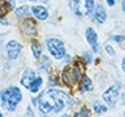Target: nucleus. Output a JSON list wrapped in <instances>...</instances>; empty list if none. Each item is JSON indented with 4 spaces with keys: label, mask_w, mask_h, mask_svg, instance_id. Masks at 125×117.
I'll list each match as a JSON object with an SVG mask.
<instances>
[{
    "label": "nucleus",
    "mask_w": 125,
    "mask_h": 117,
    "mask_svg": "<svg viewBox=\"0 0 125 117\" xmlns=\"http://www.w3.org/2000/svg\"><path fill=\"white\" fill-rule=\"evenodd\" d=\"M85 8H86L85 13H90L94 8V0H85Z\"/></svg>",
    "instance_id": "a211bd4d"
},
{
    "label": "nucleus",
    "mask_w": 125,
    "mask_h": 117,
    "mask_svg": "<svg viewBox=\"0 0 125 117\" xmlns=\"http://www.w3.org/2000/svg\"><path fill=\"white\" fill-rule=\"evenodd\" d=\"M41 85H42V78L39 77V78H34V81L30 83V86L27 88L30 90L31 92H38V90L39 87H41Z\"/></svg>",
    "instance_id": "4468645a"
},
{
    "label": "nucleus",
    "mask_w": 125,
    "mask_h": 117,
    "mask_svg": "<svg viewBox=\"0 0 125 117\" xmlns=\"http://www.w3.org/2000/svg\"><path fill=\"white\" fill-rule=\"evenodd\" d=\"M47 48H48L50 53L55 58H62L65 53V49H64V43H62L60 39H56V38H51L47 40Z\"/></svg>",
    "instance_id": "7ed1b4c3"
},
{
    "label": "nucleus",
    "mask_w": 125,
    "mask_h": 117,
    "mask_svg": "<svg viewBox=\"0 0 125 117\" xmlns=\"http://www.w3.org/2000/svg\"><path fill=\"white\" fill-rule=\"evenodd\" d=\"M31 10H33V13L34 16L37 17L38 20H46L47 18V16H48V12H47V9L44 7H39V5H34V7H31Z\"/></svg>",
    "instance_id": "1a4fd4ad"
},
{
    "label": "nucleus",
    "mask_w": 125,
    "mask_h": 117,
    "mask_svg": "<svg viewBox=\"0 0 125 117\" xmlns=\"http://www.w3.org/2000/svg\"><path fill=\"white\" fill-rule=\"evenodd\" d=\"M34 104L38 105L39 111L43 115L51 112H60L70 104V98L60 90H48L43 92L38 99H34Z\"/></svg>",
    "instance_id": "f257e3e1"
},
{
    "label": "nucleus",
    "mask_w": 125,
    "mask_h": 117,
    "mask_svg": "<svg viewBox=\"0 0 125 117\" xmlns=\"http://www.w3.org/2000/svg\"><path fill=\"white\" fill-rule=\"evenodd\" d=\"M22 30L26 34H34L35 33V25L31 20H25L22 22Z\"/></svg>",
    "instance_id": "9d476101"
},
{
    "label": "nucleus",
    "mask_w": 125,
    "mask_h": 117,
    "mask_svg": "<svg viewBox=\"0 0 125 117\" xmlns=\"http://www.w3.org/2000/svg\"><path fill=\"white\" fill-rule=\"evenodd\" d=\"M91 86H93V83H91V81H90L87 77H82V78H81V83H80V91H82V92L87 91L89 88H91Z\"/></svg>",
    "instance_id": "f8f14e48"
},
{
    "label": "nucleus",
    "mask_w": 125,
    "mask_h": 117,
    "mask_svg": "<svg viewBox=\"0 0 125 117\" xmlns=\"http://www.w3.org/2000/svg\"><path fill=\"white\" fill-rule=\"evenodd\" d=\"M107 3H108L109 7H113V5H115V0H107Z\"/></svg>",
    "instance_id": "b1692460"
},
{
    "label": "nucleus",
    "mask_w": 125,
    "mask_h": 117,
    "mask_svg": "<svg viewBox=\"0 0 125 117\" xmlns=\"http://www.w3.org/2000/svg\"><path fill=\"white\" fill-rule=\"evenodd\" d=\"M21 91L17 87H9L5 88L4 91H1L0 94V99H1V104L3 107L9 112H13L17 104L21 101Z\"/></svg>",
    "instance_id": "f03ea898"
},
{
    "label": "nucleus",
    "mask_w": 125,
    "mask_h": 117,
    "mask_svg": "<svg viewBox=\"0 0 125 117\" xmlns=\"http://www.w3.org/2000/svg\"><path fill=\"white\" fill-rule=\"evenodd\" d=\"M70 7H72V10L76 13V16H78V17L83 16V13L80 10V8H81V0H70Z\"/></svg>",
    "instance_id": "ddd939ff"
},
{
    "label": "nucleus",
    "mask_w": 125,
    "mask_h": 117,
    "mask_svg": "<svg viewBox=\"0 0 125 117\" xmlns=\"http://www.w3.org/2000/svg\"><path fill=\"white\" fill-rule=\"evenodd\" d=\"M111 39L112 40H116V42H123L125 39V37H123V35H112Z\"/></svg>",
    "instance_id": "412c9836"
},
{
    "label": "nucleus",
    "mask_w": 125,
    "mask_h": 117,
    "mask_svg": "<svg viewBox=\"0 0 125 117\" xmlns=\"http://www.w3.org/2000/svg\"><path fill=\"white\" fill-rule=\"evenodd\" d=\"M48 66H50V60H48V57L43 56V60L39 62V68H41L42 70H47V69H48Z\"/></svg>",
    "instance_id": "f3484780"
},
{
    "label": "nucleus",
    "mask_w": 125,
    "mask_h": 117,
    "mask_svg": "<svg viewBox=\"0 0 125 117\" xmlns=\"http://www.w3.org/2000/svg\"><path fill=\"white\" fill-rule=\"evenodd\" d=\"M0 117H1V113H0Z\"/></svg>",
    "instance_id": "a878e982"
},
{
    "label": "nucleus",
    "mask_w": 125,
    "mask_h": 117,
    "mask_svg": "<svg viewBox=\"0 0 125 117\" xmlns=\"http://www.w3.org/2000/svg\"><path fill=\"white\" fill-rule=\"evenodd\" d=\"M20 51H21V44L17 43L16 40H10L7 44V53H8V57H9L10 60H14V58L18 56Z\"/></svg>",
    "instance_id": "423d86ee"
},
{
    "label": "nucleus",
    "mask_w": 125,
    "mask_h": 117,
    "mask_svg": "<svg viewBox=\"0 0 125 117\" xmlns=\"http://www.w3.org/2000/svg\"><path fill=\"white\" fill-rule=\"evenodd\" d=\"M31 1H41V3L43 1V3H46V1H47V0H31Z\"/></svg>",
    "instance_id": "393cba45"
},
{
    "label": "nucleus",
    "mask_w": 125,
    "mask_h": 117,
    "mask_svg": "<svg viewBox=\"0 0 125 117\" xmlns=\"http://www.w3.org/2000/svg\"><path fill=\"white\" fill-rule=\"evenodd\" d=\"M86 39L94 51H98V35L93 29H86Z\"/></svg>",
    "instance_id": "0eeeda50"
},
{
    "label": "nucleus",
    "mask_w": 125,
    "mask_h": 117,
    "mask_svg": "<svg viewBox=\"0 0 125 117\" xmlns=\"http://www.w3.org/2000/svg\"><path fill=\"white\" fill-rule=\"evenodd\" d=\"M26 12H27L26 7H20L18 9L16 10V14H17V16H23V14H26Z\"/></svg>",
    "instance_id": "aec40b11"
},
{
    "label": "nucleus",
    "mask_w": 125,
    "mask_h": 117,
    "mask_svg": "<svg viewBox=\"0 0 125 117\" xmlns=\"http://www.w3.org/2000/svg\"><path fill=\"white\" fill-rule=\"evenodd\" d=\"M117 98H119V85H115V86H112V87H109L107 91L103 94V99L109 107H113V105L116 104Z\"/></svg>",
    "instance_id": "39448f33"
},
{
    "label": "nucleus",
    "mask_w": 125,
    "mask_h": 117,
    "mask_svg": "<svg viewBox=\"0 0 125 117\" xmlns=\"http://www.w3.org/2000/svg\"><path fill=\"white\" fill-rule=\"evenodd\" d=\"M31 49H33V55H34V57H39L41 56V53H42V47L39 43L37 42H33V44H31Z\"/></svg>",
    "instance_id": "2eb2a0df"
},
{
    "label": "nucleus",
    "mask_w": 125,
    "mask_h": 117,
    "mask_svg": "<svg viewBox=\"0 0 125 117\" xmlns=\"http://www.w3.org/2000/svg\"><path fill=\"white\" fill-rule=\"evenodd\" d=\"M9 9H10L9 5H8V4H7L5 1H4V0H0V13L4 14L7 10H9Z\"/></svg>",
    "instance_id": "6ab92c4d"
},
{
    "label": "nucleus",
    "mask_w": 125,
    "mask_h": 117,
    "mask_svg": "<svg viewBox=\"0 0 125 117\" xmlns=\"http://www.w3.org/2000/svg\"><path fill=\"white\" fill-rule=\"evenodd\" d=\"M74 116H89V112H87V109H81L80 112H77V113H74Z\"/></svg>",
    "instance_id": "4be33fe9"
},
{
    "label": "nucleus",
    "mask_w": 125,
    "mask_h": 117,
    "mask_svg": "<svg viewBox=\"0 0 125 117\" xmlns=\"http://www.w3.org/2000/svg\"><path fill=\"white\" fill-rule=\"evenodd\" d=\"M81 78V70L77 68V66L70 65L68 68H65L64 73H62V79H64L65 83L68 85H73Z\"/></svg>",
    "instance_id": "20e7f679"
},
{
    "label": "nucleus",
    "mask_w": 125,
    "mask_h": 117,
    "mask_svg": "<svg viewBox=\"0 0 125 117\" xmlns=\"http://www.w3.org/2000/svg\"><path fill=\"white\" fill-rule=\"evenodd\" d=\"M34 78H35V73L33 72V70L26 69L25 72H23L22 77H21V83L25 86V87H29L30 83L34 81Z\"/></svg>",
    "instance_id": "6e6552de"
},
{
    "label": "nucleus",
    "mask_w": 125,
    "mask_h": 117,
    "mask_svg": "<svg viewBox=\"0 0 125 117\" xmlns=\"http://www.w3.org/2000/svg\"><path fill=\"white\" fill-rule=\"evenodd\" d=\"M105 49H107V52H108L109 55H115V52L112 51V48H111L109 46H105Z\"/></svg>",
    "instance_id": "5701e85b"
},
{
    "label": "nucleus",
    "mask_w": 125,
    "mask_h": 117,
    "mask_svg": "<svg viewBox=\"0 0 125 117\" xmlns=\"http://www.w3.org/2000/svg\"><path fill=\"white\" fill-rule=\"evenodd\" d=\"M94 111H95L96 113H99V115H102V113H104L105 111H107V107H105L104 104L95 103V104H94Z\"/></svg>",
    "instance_id": "dca6fc26"
},
{
    "label": "nucleus",
    "mask_w": 125,
    "mask_h": 117,
    "mask_svg": "<svg viewBox=\"0 0 125 117\" xmlns=\"http://www.w3.org/2000/svg\"><path fill=\"white\" fill-rule=\"evenodd\" d=\"M95 18H96V21L99 23H103L105 21V18H107V14H105V12H104V8L102 5L96 7V9H95Z\"/></svg>",
    "instance_id": "9b49d317"
}]
</instances>
